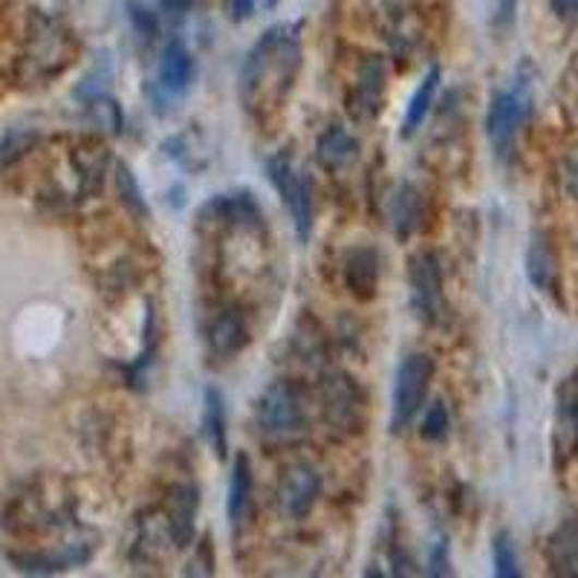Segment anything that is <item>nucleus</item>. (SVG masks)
I'll list each match as a JSON object with an SVG mask.
<instances>
[{
	"mask_svg": "<svg viewBox=\"0 0 578 578\" xmlns=\"http://www.w3.org/2000/svg\"><path fill=\"white\" fill-rule=\"evenodd\" d=\"M215 573V555L208 546V538L197 544V555L189 562V576H212Z\"/></svg>",
	"mask_w": 578,
	"mask_h": 578,
	"instance_id": "obj_24",
	"label": "nucleus"
},
{
	"mask_svg": "<svg viewBox=\"0 0 578 578\" xmlns=\"http://www.w3.org/2000/svg\"><path fill=\"white\" fill-rule=\"evenodd\" d=\"M553 573L558 576H578V523L576 520H564L562 527L555 529L546 546Z\"/></svg>",
	"mask_w": 578,
	"mask_h": 578,
	"instance_id": "obj_16",
	"label": "nucleus"
},
{
	"mask_svg": "<svg viewBox=\"0 0 578 578\" xmlns=\"http://www.w3.org/2000/svg\"><path fill=\"white\" fill-rule=\"evenodd\" d=\"M439 67H431L425 79L420 82V87L413 91L411 105H408V113H405L402 122V136H413V133L420 131L422 122H425V116L431 113V105H434V96H437L439 87Z\"/></svg>",
	"mask_w": 578,
	"mask_h": 578,
	"instance_id": "obj_17",
	"label": "nucleus"
},
{
	"mask_svg": "<svg viewBox=\"0 0 578 578\" xmlns=\"http://www.w3.org/2000/svg\"><path fill=\"white\" fill-rule=\"evenodd\" d=\"M448 434V411L443 402H434L425 411V420H422V437L425 439H443Z\"/></svg>",
	"mask_w": 578,
	"mask_h": 578,
	"instance_id": "obj_23",
	"label": "nucleus"
},
{
	"mask_svg": "<svg viewBox=\"0 0 578 578\" xmlns=\"http://www.w3.org/2000/svg\"><path fill=\"white\" fill-rule=\"evenodd\" d=\"M266 7H269V9H275V7H278V0H266Z\"/></svg>",
	"mask_w": 578,
	"mask_h": 578,
	"instance_id": "obj_32",
	"label": "nucleus"
},
{
	"mask_svg": "<svg viewBox=\"0 0 578 578\" xmlns=\"http://www.w3.org/2000/svg\"><path fill=\"white\" fill-rule=\"evenodd\" d=\"M159 3H162V9H168L171 15H185L194 0H159Z\"/></svg>",
	"mask_w": 578,
	"mask_h": 578,
	"instance_id": "obj_31",
	"label": "nucleus"
},
{
	"mask_svg": "<svg viewBox=\"0 0 578 578\" xmlns=\"http://www.w3.org/2000/svg\"><path fill=\"white\" fill-rule=\"evenodd\" d=\"M249 509H252V466H249L246 455H238V460L231 466L229 501H226V513H229L231 527H243L249 518Z\"/></svg>",
	"mask_w": 578,
	"mask_h": 578,
	"instance_id": "obj_13",
	"label": "nucleus"
},
{
	"mask_svg": "<svg viewBox=\"0 0 578 578\" xmlns=\"http://www.w3.org/2000/svg\"><path fill=\"white\" fill-rule=\"evenodd\" d=\"M345 281L350 292L362 301L376 296V287H380V255H376V249L356 246L347 255Z\"/></svg>",
	"mask_w": 578,
	"mask_h": 578,
	"instance_id": "obj_10",
	"label": "nucleus"
},
{
	"mask_svg": "<svg viewBox=\"0 0 578 578\" xmlns=\"http://www.w3.org/2000/svg\"><path fill=\"white\" fill-rule=\"evenodd\" d=\"M408 284H411V306L417 318L422 324H437L443 318V273L437 257L431 252L413 255Z\"/></svg>",
	"mask_w": 578,
	"mask_h": 578,
	"instance_id": "obj_6",
	"label": "nucleus"
},
{
	"mask_svg": "<svg viewBox=\"0 0 578 578\" xmlns=\"http://www.w3.org/2000/svg\"><path fill=\"white\" fill-rule=\"evenodd\" d=\"M128 9H131V21L136 24V29H140L142 35L154 38V33H157V17H154V12H150L148 7H142L140 0H128Z\"/></svg>",
	"mask_w": 578,
	"mask_h": 578,
	"instance_id": "obj_25",
	"label": "nucleus"
},
{
	"mask_svg": "<svg viewBox=\"0 0 578 578\" xmlns=\"http://www.w3.org/2000/svg\"><path fill=\"white\" fill-rule=\"evenodd\" d=\"M194 515H197V489L173 486L168 497V532L177 546H189L194 541Z\"/></svg>",
	"mask_w": 578,
	"mask_h": 578,
	"instance_id": "obj_9",
	"label": "nucleus"
},
{
	"mask_svg": "<svg viewBox=\"0 0 578 578\" xmlns=\"http://www.w3.org/2000/svg\"><path fill=\"white\" fill-rule=\"evenodd\" d=\"M301 70V26L278 24L266 29L249 50L240 70V99L252 113H266L287 99Z\"/></svg>",
	"mask_w": 578,
	"mask_h": 578,
	"instance_id": "obj_1",
	"label": "nucleus"
},
{
	"mask_svg": "<svg viewBox=\"0 0 578 578\" xmlns=\"http://www.w3.org/2000/svg\"><path fill=\"white\" fill-rule=\"evenodd\" d=\"M229 3V12L234 21H246L255 12V0H226Z\"/></svg>",
	"mask_w": 578,
	"mask_h": 578,
	"instance_id": "obj_28",
	"label": "nucleus"
},
{
	"mask_svg": "<svg viewBox=\"0 0 578 578\" xmlns=\"http://www.w3.org/2000/svg\"><path fill=\"white\" fill-rule=\"evenodd\" d=\"M318 489H322V480L310 466H292L281 478V486H278L281 509L289 518H304L315 506Z\"/></svg>",
	"mask_w": 578,
	"mask_h": 578,
	"instance_id": "obj_8",
	"label": "nucleus"
},
{
	"mask_svg": "<svg viewBox=\"0 0 578 578\" xmlns=\"http://www.w3.org/2000/svg\"><path fill=\"white\" fill-rule=\"evenodd\" d=\"M422 220V194L417 185L402 182L390 200V224H394V234L399 240H408L413 231L420 229Z\"/></svg>",
	"mask_w": 578,
	"mask_h": 578,
	"instance_id": "obj_14",
	"label": "nucleus"
},
{
	"mask_svg": "<svg viewBox=\"0 0 578 578\" xmlns=\"http://www.w3.org/2000/svg\"><path fill=\"white\" fill-rule=\"evenodd\" d=\"M431 376H434V362L425 353H411L399 364L394 397H390V429L402 431L420 413L422 402L429 397Z\"/></svg>",
	"mask_w": 578,
	"mask_h": 578,
	"instance_id": "obj_4",
	"label": "nucleus"
},
{
	"mask_svg": "<svg viewBox=\"0 0 578 578\" xmlns=\"http://www.w3.org/2000/svg\"><path fill=\"white\" fill-rule=\"evenodd\" d=\"M532 75L520 70L506 91H497L489 101L486 136L497 159H506L515 150L518 133L532 116Z\"/></svg>",
	"mask_w": 578,
	"mask_h": 578,
	"instance_id": "obj_2",
	"label": "nucleus"
},
{
	"mask_svg": "<svg viewBox=\"0 0 578 578\" xmlns=\"http://www.w3.org/2000/svg\"><path fill=\"white\" fill-rule=\"evenodd\" d=\"M555 448H558V455H576L578 451V376L564 382L562 394H558Z\"/></svg>",
	"mask_w": 578,
	"mask_h": 578,
	"instance_id": "obj_12",
	"label": "nucleus"
},
{
	"mask_svg": "<svg viewBox=\"0 0 578 578\" xmlns=\"http://www.w3.org/2000/svg\"><path fill=\"white\" fill-rule=\"evenodd\" d=\"M527 273H529V281L535 284L538 289L553 287L555 273H558V269H555V252L546 238L532 240V246H529V255H527Z\"/></svg>",
	"mask_w": 578,
	"mask_h": 578,
	"instance_id": "obj_20",
	"label": "nucleus"
},
{
	"mask_svg": "<svg viewBox=\"0 0 578 578\" xmlns=\"http://www.w3.org/2000/svg\"><path fill=\"white\" fill-rule=\"evenodd\" d=\"M266 173L287 203L298 240H310V234H313V189H310V180L298 171L289 154H275L266 162Z\"/></svg>",
	"mask_w": 578,
	"mask_h": 578,
	"instance_id": "obj_5",
	"label": "nucleus"
},
{
	"mask_svg": "<svg viewBox=\"0 0 578 578\" xmlns=\"http://www.w3.org/2000/svg\"><path fill=\"white\" fill-rule=\"evenodd\" d=\"M257 422L269 437H298L306 425L304 394L292 382H275L257 399Z\"/></svg>",
	"mask_w": 578,
	"mask_h": 578,
	"instance_id": "obj_3",
	"label": "nucleus"
},
{
	"mask_svg": "<svg viewBox=\"0 0 578 578\" xmlns=\"http://www.w3.org/2000/svg\"><path fill=\"white\" fill-rule=\"evenodd\" d=\"M448 573V546L443 541L431 546V576H446Z\"/></svg>",
	"mask_w": 578,
	"mask_h": 578,
	"instance_id": "obj_27",
	"label": "nucleus"
},
{
	"mask_svg": "<svg viewBox=\"0 0 578 578\" xmlns=\"http://www.w3.org/2000/svg\"><path fill=\"white\" fill-rule=\"evenodd\" d=\"M382 7L388 9L390 17H402L417 7V0H382Z\"/></svg>",
	"mask_w": 578,
	"mask_h": 578,
	"instance_id": "obj_30",
	"label": "nucleus"
},
{
	"mask_svg": "<svg viewBox=\"0 0 578 578\" xmlns=\"http://www.w3.org/2000/svg\"><path fill=\"white\" fill-rule=\"evenodd\" d=\"M194 79V58L185 50V44L180 38H171L159 61V87L166 91V96H180Z\"/></svg>",
	"mask_w": 578,
	"mask_h": 578,
	"instance_id": "obj_11",
	"label": "nucleus"
},
{
	"mask_svg": "<svg viewBox=\"0 0 578 578\" xmlns=\"http://www.w3.org/2000/svg\"><path fill=\"white\" fill-rule=\"evenodd\" d=\"M206 408H203V429L217 451V457H226L229 443H226V399L220 388H206Z\"/></svg>",
	"mask_w": 578,
	"mask_h": 578,
	"instance_id": "obj_18",
	"label": "nucleus"
},
{
	"mask_svg": "<svg viewBox=\"0 0 578 578\" xmlns=\"http://www.w3.org/2000/svg\"><path fill=\"white\" fill-rule=\"evenodd\" d=\"M562 180L564 189L570 194L573 200H578V148H573L562 162Z\"/></svg>",
	"mask_w": 578,
	"mask_h": 578,
	"instance_id": "obj_26",
	"label": "nucleus"
},
{
	"mask_svg": "<svg viewBox=\"0 0 578 578\" xmlns=\"http://www.w3.org/2000/svg\"><path fill=\"white\" fill-rule=\"evenodd\" d=\"M492 562H495V576L497 578H518L520 576V562L518 550L509 532H497L492 541Z\"/></svg>",
	"mask_w": 578,
	"mask_h": 578,
	"instance_id": "obj_22",
	"label": "nucleus"
},
{
	"mask_svg": "<svg viewBox=\"0 0 578 578\" xmlns=\"http://www.w3.org/2000/svg\"><path fill=\"white\" fill-rule=\"evenodd\" d=\"M553 9L564 21H578V0H553Z\"/></svg>",
	"mask_w": 578,
	"mask_h": 578,
	"instance_id": "obj_29",
	"label": "nucleus"
},
{
	"mask_svg": "<svg viewBox=\"0 0 578 578\" xmlns=\"http://www.w3.org/2000/svg\"><path fill=\"white\" fill-rule=\"evenodd\" d=\"M385 87H388L385 61L380 56L364 58L362 67H359V79H356L353 93L347 99V110H350L356 122H371V119L380 116L382 101H385Z\"/></svg>",
	"mask_w": 578,
	"mask_h": 578,
	"instance_id": "obj_7",
	"label": "nucleus"
},
{
	"mask_svg": "<svg viewBox=\"0 0 578 578\" xmlns=\"http://www.w3.org/2000/svg\"><path fill=\"white\" fill-rule=\"evenodd\" d=\"M246 324L240 318L238 313H224L212 324V333H208V341H212V350L220 356H231L238 353L240 347L246 345Z\"/></svg>",
	"mask_w": 578,
	"mask_h": 578,
	"instance_id": "obj_19",
	"label": "nucleus"
},
{
	"mask_svg": "<svg viewBox=\"0 0 578 578\" xmlns=\"http://www.w3.org/2000/svg\"><path fill=\"white\" fill-rule=\"evenodd\" d=\"M356 150H359V142L345 128H330V131L322 133V140L315 145V159L327 171H339V168L353 162Z\"/></svg>",
	"mask_w": 578,
	"mask_h": 578,
	"instance_id": "obj_15",
	"label": "nucleus"
},
{
	"mask_svg": "<svg viewBox=\"0 0 578 578\" xmlns=\"http://www.w3.org/2000/svg\"><path fill=\"white\" fill-rule=\"evenodd\" d=\"M116 189H119V197H122L124 208H128L131 215H136L140 220L148 217V203H145V197H142L140 182H136V177H133L131 168L124 166V162L116 166Z\"/></svg>",
	"mask_w": 578,
	"mask_h": 578,
	"instance_id": "obj_21",
	"label": "nucleus"
}]
</instances>
